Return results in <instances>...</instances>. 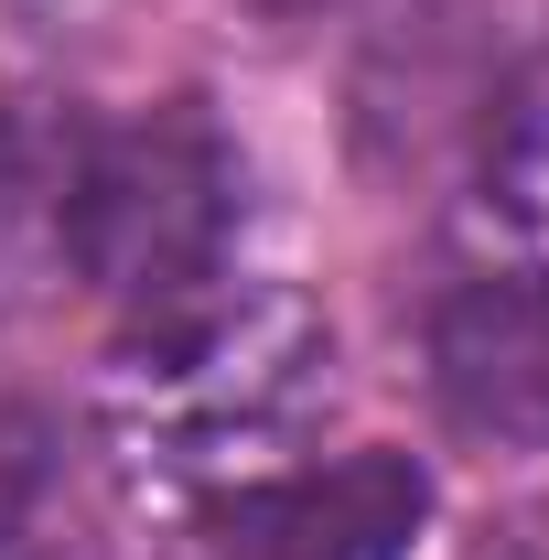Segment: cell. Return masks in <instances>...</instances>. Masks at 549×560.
<instances>
[{"label":"cell","instance_id":"8992f818","mask_svg":"<svg viewBox=\"0 0 549 560\" xmlns=\"http://www.w3.org/2000/svg\"><path fill=\"white\" fill-rule=\"evenodd\" d=\"M0 560H44V550H33V539H22V528H0Z\"/></svg>","mask_w":549,"mask_h":560},{"label":"cell","instance_id":"7a4b0ae2","mask_svg":"<svg viewBox=\"0 0 549 560\" xmlns=\"http://www.w3.org/2000/svg\"><path fill=\"white\" fill-rule=\"evenodd\" d=\"M431 399L484 453H549V270H475L442 291Z\"/></svg>","mask_w":549,"mask_h":560},{"label":"cell","instance_id":"6da1fadb","mask_svg":"<svg viewBox=\"0 0 549 560\" xmlns=\"http://www.w3.org/2000/svg\"><path fill=\"white\" fill-rule=\"evenodd\" d=\"M237 226V162L195 108H151L119 130H75L66 184V270L140 324H173L226 259Z\"/></svg>","mask_w":549,"mask_h":560},{"label":"cell","instance_id":"3957f363","mask_svg":"<svg viewBox=\"0 0 549 560\" xmlns=\"http://www.w3.org/2000/svg\"><path fill=\"white\" fill-rule=\"evenodd\" d=\"M420 517H431V475L410 453H344V464L237 495L215 528V560H410Z\"/></svg>","mask_w":549,"mask_h":560},{"label":"cell","instance_id":"5b68a950","mask_svg":"<svg viewBox=\"0 0 549 560\" xmlns=\"http://www.w3.org/2000/svg\"><path fill=\"white\" fill-rule=\"evenodd\" d=\"M484 173H495V195L517 215H549V55L517 75L506 108L484 119Z\"/></svg>","mask_w":549,"mask_h":560},{"label":"cell","instance_id":"277c9868","mask_svg":"<svg viewBox=\"0 0 549 560\" xmlns=\"http://www.w3.org/2000/svg\"><path fill=\"white\" fill-rule=\"evenodd\" d=\"M66 184H75V130L44 108H0V313L66 280Z\"/></svg>","mask_w":549,"mask_h":560}]
</instances>
